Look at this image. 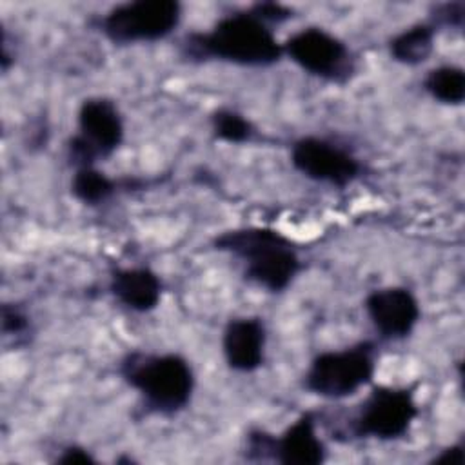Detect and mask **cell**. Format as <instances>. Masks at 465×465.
Masks as SVG:
<instances>
[{"label":"cell","instance_id":"4","mask_svg":"<svg viewBox=\"0 0 465 465\" xmlns=\"http://www.w3.org/2000/svg\"><path fill=\"white\" fill-rule=\"evenodd\" d=\"M376 343L361 340L338 351L316 354L302 380L307 392L325 400H343L369 385L376 372Z\"/></svg>","mask_w":465,"mask_h":465},{"label":"cell","instance_id":"9","mask_svg":"<svg viewBox=\"0 0 465 465\" xmlns=\"http://www.w3.org/2000/svg\"><path fill=\"white\" fill-rule=\"evenodd\" d=\"M291 163L305 178L340 189L358 180L363 171L349 149L322 136L298 138L291 147Z\"/></svg>","mask_w":465,"mask_h":465},{"label":"cell","instance_id":"20","mask_svg":"<svg viewBox=\"0 0 465 465\" xmlns=\"http://www.w3.org/2000/svg\"><path fill=\"white\" fill-rule=\"evenodd\" d=\"M262 22H265L267 25H274V24H283L289 18H292V9L278 4V2H256L249 7Z\"/></svg>","mask_w":465,"mask_h":465},{"label":"cell","instance_id":"10","mask_svg":"<svg viewBox=\"0 0 465 465\" xmlns=\"http://www.w3.org/2000/svg\"><path fill=\"white\" fill-rule=\"evenodd\" d=\"M363 309L383 340H403L411 336L420 322L421 309L414 292L401 285L374 289L365 296Z\"/></svg>","mask_w":465,"mask_h":465},{"label":"cell","instance_id":"11","mask_svg":"<svg viewBox=\"0 0 465 465\" xmlns=\"http://www.w3.org/2000/svg\"><path fill=\"white\" fill-rule=\"evenodd\" d=\"M265 323L258 316H234L222 332L225 363L236 372H254L265 361Z\"/></svg>","mask_w":465,"mask_h":465},{"label":"cell","instance_id":"14","mask_svg":"<svg viewBox=\"0 0 465 465\" xmlns=\"http://www.w3.org/2000/svg\"><path fill=\"white\" fill-rule=\"evenodd\" d=\"M436 33L438 29L430 22L414 24L389 40V56L403 65H420L432 54Z\"/></svg>","mask_w":465,"mask_h":465},{"label":"cell","instance_id":"3","mask_svg":"<svg viewBox=\"0 0 465 465\" xmlns=\"http://www.w3.org/2000/svg\"><path fill=\"white\" fill-rule=\"evenodd\" d=\"M122 380L138 392L147 414L176 416L194 392V372L187 358L178 352L129 351L118 363Z\"/></svg>","mask_w":465,"mask_h":465},{"label":"cell","instance_id":"7","mask_svg":"<svg viewBox=\"0 0 465 465\" xmlns=\"http://www.w3.org/2000/svg\"><path fill=\"white\" fill-rule=\"evenodd\" d=\"M418 414L420 407L412 389L378 385L371 389L367 398L360 403L354 416L351 418L347 425V438H372L380 441L400 440L409 432Z\"/></svg>","mask_w":465,"mask_h":465},{"label":"cell","instance_id":"1","mask_svg":"<svg viewBox=\"0 0 465 465\" xmlns=\"http://www.w3.org/2000/svg\"><path fill=\"white\" fill-rule=\"evenodd\" d=\"M182 56L189 62L220 60L242 67H269L283 58V44L271 25L245 9L218 18L209 31L185 35Z\"/></svg>","mask_w":465,"mask_h":465},{"label":"cell","instance_id":"17","mask_svg":"<svg viewBox=\"0 0 465 465\" xmlns=\"http://www.w3.org/2000/svg\"><path fill=\"white\" fill-rule=\"evenodd\" d=\"M209 122H211L213 136L225 143L238 145V143L251 142L256 133L249 118H245L242 113L229 107H220L213 111L209 116Z\"/></svg>","mask_w":465,"mask_h":465},{"label":"cell","instance_id":"8","mask_svg":"<svg viewBox=\"0 0 465 465\" xmlns=\"http://www.w3.org/2000/svg\"><path fill=\"white\" fill-rule=\"evenodd\" d=\"M283 56L320 80L345 85L356 73V58L349 45L323 27L309 25L291 35Z\"/></svg>","mask_w":465,"mask_h":465},{"label":"cell","instance_id":"15","mask_svg":"<svg viewBox=\"0 0 465 465\" xmlns=\"http://www.w3.org/2000/svg\"><path fill=\"white\" fill-rule=\"evenodd\" d=\"M423 89L440 104L461 105L465 100V71L450 64L432 67L423 78Z\"/></svg>","mask_w":465,"mask_h":465},{"label":"cell","instance_id":"19","mask_svg":"<svg viewBox=\"0 0 465 465\" xmlns=\"http://www.w3.org/2000/svg\"><path fill=\"white\" fill-rule=\"evenodd\" d=\"M465 18V4L463 2H445L438 4L434 7V13L430 16V24L438 27H450V29H461Z\"/></svg>","mask_w":465,"mask_h":465},{"label":"cell","instance_id":"22","mask_svg":"<svg viewBox=\"0 0 465 465\" xmlns=\"http://www.w3.org/2000/svg\"><path fill=\"white\" fill-rule=\"evenodd\" d=\"M463 461H465V450L461 441L445 447L443 450H440L438 456L430 460V463L434 465H463Z\"/></svg>","mask_w":465,"mask_h":465},{"label":"cell","instance_id":"5","mask_svg":"<svg viewBox=\"0 0 465 465\" xmlns=\"http://www.w3.org/2000/svg\"><path fill=\"white\" fill-rule=\"evenodd\" d=\"M125 127L118 105L105 96L82 100L76 113V133L67 140V160L74 169L94 167L124 142Z\"/></svg>","mask_w":465,"mask_h":465},{"label":"cell","instance_id":"21","mask_svg":"<svg viewBox=\"0 0 465 465\" xmlns=\"http://www.w3.org/2000/svg\"><path fill=\"white\" fill-rule=\"evenodd\" d=\"M56 463H65V465H73V463H96V458L93 456V452L78 443H69L65 445L60 454L54 460Z\"/></svg>","mask_w":465,"mask_h":465},{"label":"cell","instance_id":"18","mask_svg":"<svg viewBox=\"0 0 465 465\" xmlns=\"http://www.w3.org/2000/svg\"><path fill=\"white\" fill-rule=\"evenodd\" d=\"M31 320L29 314L16 303L2 305V334L7 336H22L29 331Z\"/></svg>","mask_w":465,"mask_h":465},{"label":"cell","instance_id":"6","mask_svg":"<svg viewBox=\"0 0 465 465\" xmlns=\"http://www.w3.org/2000/svg\"><path fill=\"white\" fill-rule=\"evenodd\" d=\"M182 20L176 0H133L111 7L96 29L114 45L147 44L167 38Z\"/></svg>","mask_w":465,"mask_h":465},{"label":"cell","instance_id":"12","mask_svg":"<svg viewBox=\"0 0 465 465\" xmlns=\"http://www.w3.org/2000/svg\"><path fill=\"white\" fill-rule=\"evenodd\" d=\"M316 412H302L272 440V461L282 465H320L327 460V447L316 432Z\"/></svg>","mask_w":465,"mask_h":465},{"label":"cell","instance_id":"13","mask_svg":"<svg viewBox=\"0 0 465 465\" xmlns=\"http://www.w3.org/2000/svg\"><path fill=\"white\" fill-rule=\"evenodd\" d=\"M107 289L129 311L149 312L160 305L162 280L149 267H118L111 271Z\"/></svg>","mask_w":465,"mask_h":465},{"label":"cell","instance_id":"2","mask_svg":"<svg viewBox=\"0 0 465 465\" xmlns=\"http://www.w3.org/2000/svg\"><path fill=\"white\" fill-rule=\"evenodd\" d=\"M211 245L240 260L245 280L269 292H283L302 269L294 243L272 227H234L216 234Z\"/></svg>","mask_w":465,"mask_h":465},{"label":"cell","instance_id":"16","mask_svg":"<svg viewBox=\"0 0 465 465\" xmlns=\"http://www.w3.org/2000/svg\"><path fill=\"white\" fill-rule=\"evenodd\" d=\"M118 182L109 178L105 173L94 167H80L74 169L71 178V194L85 203V205H98L107 202L118 189Z\"/></svg>","mask_w":465,"mask_h":465}]
</instances>
